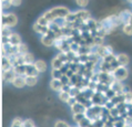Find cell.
Masks as SVG:
<instances>
[{"instance_id": "cell-1", "label": "cell", "mask_w": 132, "mask_h": 127, "mask_svg": "<svg viewBox=\"0 0 132 127\" xmlns=\"http://www.w3.org/2000/svg\"><path fill=\"white\" fill-rule=\"evenodd\" d=\"M51 13L53 14V17L57 19H65L69 14H70V10L68 8H65V7H62V6H59V7H54L50 10Z\"/></svg>"}, {"instance_id": "cell-2", "label": "cell", "mask_w": 132, "mask_h": 127, "mask_svg": "<svg viewBox=\"0 0 132 127\" xmlns=\"http://www.w3.org/2000/svg\"><path fill=\"white\" fill-rule=\"evenodd\" d=\"M113 76H114L116 80H119V81H124V80L128 79V76H129V71H128V69L126 66H118L116 69L114 71L112 72Z\"/></svg>"}, {"instance_id": "cell-3", "label": "cell", "mask_w": 132, "mask_h": 127, "mask_svg": "<svg viewBox=\"0 0 132 127\" xmlns=\"http://www.w3.org/2000/svg\"><path fill=\"white\" fill-rule=\"evenodd\" d=\"M75 14H76L77 21H78L79 23H84V22H87L89 19H91L90 18V12L88 11V10H84V9L75 12Z\"/></svg>"}, {"instance_id": "cell-4", "label": "cell", "mask_w": 132, "mask_h": 127, "mask_svg": "<svg viewBox=\"0 0 132 127\" xmlns=\"http://www.w3.org/2000/svg\"><path fill=\"white\" fill-rule=\"evenodd\" d=\"M96 53H97V55L99 57L103 59V57H105L108 54L113 53V52H112V48H111V46H109V45H99L97 48Z\"/></svg>"}, {"instance_id": "cell-5", "label": "cell", "mask_w": 132, "mask_h": 127, "mask_svg": "<svg viewBox=\"0 0 132 127\" xmlns=\"http://www.w3.org/2000/svg\"><path fill=\"white\" fill-rule=\"evenodd\" d=\"M110 87L117 94H123V92H124V85L119 80H114V81L110 84Z\"/></svg>"}, {"instance_id": "cell-6", "label": "cell", "mask_w": 132, "mask_h": 127, "mask_svg": "<svg viewBox=\"0 0 132 127\" xmlns=\"http://www.w3.org/2000/svg\"><path fill=\"white\" fill-rule=\"evenodd\" d=\"M49 86L50 89L54 91V92H58L59 93L60 91H62V87H63V84H62L61 80H58V79H52L49 83Z\"/></svg>"}, {"instance_id": "cell-7", "label": "cell", "mask_w": 132, "mask_h": 127, "mask_svg": "<svg viewBox=\"0 0 132 127\" xmlns=\"http://www.w3.org/2000/svg\"><path fill=\"white\" fill-rule=\"evenodd\" d=\"M2 76H3V81H5V82H10V83H12V81L14 80V77L17 76V74H16V72H14L13 67H11L10 70L3 71Z\"/></svg>"}, {"instance_id": "cell-8", "label": "cell", "mask_w": 132, "mask_h": 127, "mask_svg": "<svg viewBox=\"0 0 132 127\" xmlns=\"http://www.w3.org/2000/svg\"><path fill=\"white\" fill-rule=\"evenodd\" d=\"M117 61H118L119 65H121V66H127L130 63V57L126 53H120L117 55Z\"/></svg>"}, {"instance_id": "cell-9", "label": "cell", "mask_w": 132, "mask_h": 127, "mask_svg": "<svg viewBox=\"0 0 132 127\" xmlns=\"http://www.w3.org/2000/svg\"><path fill=\"white\" fill-rule=\"evenodd\" d=\"M11 84L17 89H22L26 85V76H21V75H17L14 80L12 81Z\"/></svg>"}, {"instance_id": "cell-10", "label": "cell", "mask_w": 132, "mask_h": 127, "mask_svg": "<svg viewBox=\"0 0 132 127\" xmlns=\"http://www.w3.org/2000/svg\"><path fill=\"white\" fill-rule=\"evenodd\" d=\"M18 24V18L14 13H7V27L14 28Z\"/></svg>"}, {"instance_id": "cell-11", "label": "cell", "mask_w": 132, "mask_h": 127, "mask_svg": "<svg viewBox=\"0 0 132 127\" xmlns=\"http://www.w3.org/2000/svg\"><path fill=\"white\" fill-rule=\"evenodd\" d=\"M39 73L35 64H26V76H38Z\"/></svg>"}, {"instance_id": "cell-12", "label": "cell", "mask_w": 132, "mask_h": 127, "mask_svg": "<svg viewBox=\"0 0 132 127\" xmlns=\"http://www.w3.org/2000/svg\"><path fill=\"white\" fill-rule=\"evenodd\" d=\"M40 41L45 46H52L54 45V42H56V39L53 37H50V35H42L41 39H40Z\"/></svg>"}, {"instance_id": "cell-13", "label": "cell", "mask_w": 132, "mask_h": 127, "mask_svg": "<svg viewBox=\"0 0 132 127\" xmlns=\"http://www.w3.org/2000/svg\"><path fill=\"white\" fill-rule=\"evenodd\" d=\"M87 111V107L84 106L82 103H80V102H77L75 105H72L71 106V112L73 114L76 113H86Z\"/></svg>"}, {"instance_id": "cell-14", "label": "cell", "mask_w": 132, "mask_h": 127, "mask_svg": "<svg viewBox=\"0 0 132 127\" xmlns=\"http://www.w3.org/2000/svg\"><path fill=\"white\" fill-rule=\"evenodd\" d=\"M20 43H22L21 42V37L18 33H12L9 35V44H11V45H19Z\"/></svg>"}, {"instance_id": "cell-15", "label": "cell", "mask_w": 132, "mask_h": 127, "mask_svg": "<svg viewBox=\"0 0 132 127\" xmlns=\"http://www.w3.org/2000/svg\"><path fill=\"white\" fill-rule=\"evenodd\" d=\"M34 64H35V66L37 67V70H38L40 73H41V72H46L47 67H48V65H47V63L43 60H37V61H35Z\"/></svg>"}, {"instance_id": "cell-16", "label": "cell", "mask_w": 132, "mask_h": 127, "mask_svg": "<svg viewBox=\"0 0 132 127\" xmlns=\"http://www.w3.org/2000/svg\"><path fill=\"white\" fill-rule=\"evenodd\" d=\"M38 83V77L37 76H26V85L29 87L36 86Z\"/></svg>"}, {"instance_id": "cell-17", "label": "cell", "mask_w": 132, "mask_h": 127, "mask_svg": "<svg viewBox=\"0 0 132 127\" xmlns=\"http://www.w3.org/2000/svg\"><path fill=\"white\" fill-rule=\"evenodd\" d=\"M13 70L16 72L17 75H21V76H26V64H19L13 66Z\"/></svg>"}, {"instance_id": "cell-18", "label": "cell", "mask_w": 132, "mask_h": 127, "mask_svg": "<svg viewBox=\"0 0 132 127\" xmlns=\"http://www.w3.org/2000/svg\"><path fill=\"white\" fill-rule=\"evenodd\" d=\"M59 100L61 102H63V103H67V102L70 100V97H71V94L70 92H65V91H60L59 92Z\"/></svg>"}, {"instance_id": "cell-19", "label": "cell", "mask_w": 132, "mask_h": 127, "mask_svg": "<svg viewBox=\"0 0 132 127\" xmlns=\"http://www.w3.org/2000/svg\"><path fill=\"white\" fill-rule=\"evenodd\" d=\"M63 64H64V63L62 62V61H61L58 56L53 57L52 61H51V66H52V69H59V70H60Z\"/></svg>"}, {"instance_id": "cell-20", "label": "cell", "mask_w": 132, "mask_h": 127, "mask_svg": "<svg viewBox=\"0 0 132 127\" xmlns=\"http://www.w3.org/2000/svg\"><path fill=\"white\" fill-rule=\"evenodd\" d=\"M23 60H24V64H34L35 63V56L32 53H26L23 54Z\"/></svg>"}, {"instance_id": "cell-21", "label": "cell", "mask_w": 132, "mask_h": 127, "mask_svg": "<svg viewBox=\"0 0 132 127\" xmlns=\"http://www.w3.org/2000/svg\"><path fill=\"white\" fill-rule=\"evenodd\" d=\"M17 49H18V53H19V54H22V55L29 52L28 45L24 44V43H20L19 45H17Z\"/></svg>"}, {"instance_id": "cell-22", "label": "cell", "mask_w": 132, "mask_h": 127, "mask_svg": "<svg viewBox=\"0 0 132 127\" xmlns=\"http://www.w3.org/2000/svg\"><path fill=\"white\" fill-rule=\"evenodd\" d=\"M84 117H86V113H76V114H73L72 119H73V122L75 123L79 124V123L81 122Z\"/></svg>"}, {"instance_id": "cell-23", "label": "cell", "mask_w": 132, "mask_h": 127, "mask_svg": "<svg viewBox=\"0 0 132 127\" xmlns=\"http://www.w3.org/2000/svg\"><path fill=\"white\" fill-rule=\"evenodd\" d=\"M37 23H39L40 25H42V27H49L50 25V22L46 19V17L43 16V14L42 16H40L38 19H37Z\"/></svg>"}, {"instance_id": "cell-24", "label": "cell", "mask_w": 132, "mask_h": 127, "mask_svg": "<svg viewBox=\"0 0 132 127\" xmlns=\"http://www.w3.org/2000/svg\"><path fill=\"white\" fill-rule=\"evenodd\" d=\"M62 75H63V73H62L61 70H59V69H52V71H51V77L52 79L60 80Z\"/></svg>"}, {"instance_id": "cell-25", "label": "cell", "mask_w": 132, "mask_h": 127, "mask_svg": "<svg viewBox=\"0 0 132 127\" xmlns=\"http://www.w3.org/2000/svg\"><path fill=\"white\" fill-rule=\"evenodd\" d=\"M122 31H123V33L124 34H127V35H132V25L130 23H126V24H123V27H122Z\"/></svg>"}, {"instance_id": "cell-26", "label": "cell", "mask_w": 132, "mask_h": 127, "mask_svg": "<svg viewBox=\"0 0 132 127\" xmlns=\"http://www.w3.org/2000/svg\"><path fill=\"white\" fill-rule=\"evenodd\" d=\"M11 126L12 127H21V126H23V119L20 118V117L13 118L12 123H11Z\"/></svg>"}, {"instance_id": "cell-27", "label": "cell", "mask_w": 132, "mask_h": 127, "mask_svg": "<svg viewBox=\"0 0 132 127\" xmlns=\"http://www.w3.org/2000/svg\"><path fill=\"white\" fill-rule=\"evenodd\" d=\"M80 93H81V89H79L78 86H72L71 90H70V94L73 97H77Z\"/></svg>"}, {"instance_id": "cell-28", "label": "cell", "mask_w": 132, "mask_h": 127, "mask_svg": "<svg viewBox=\"0 0 132 127\" xmlns=\"http://www.w3.org/2000/svg\"><path fill=\"white\" fill-rule=\"evenodd\" d=\"M43 16L46 17V19L49 21V22L51 23V22H54V21H56V18L53 17V14L51 13V11L49 10V11H46L45 13H43Z\"/></svg>"}, {"instance_id": "cell-29", "label": "cell", "mask_w": 132, "mask_h": 127, "mask_svg": "<svg viewBox=\"0 0 132 127\" xmlns=\"http://www.w3.org/2000/svg\"><path fill=\"white\" fill-rule=\"evenodd\" d=\"M123 96H124V102H126L127 104H130L131 101H132V92L131 91L123 93Z\"/></svg>"}, {"instance_id": "cell-30", "label": "cell", "mask_w": 132, "mask_h": 127, "mask_svg": "<svg viewBox=\"0 0 132 127\" xmlns=\"http://www.w3.org/2000/svg\"><path fill=\"white\" fill-rule=\"evenodd\" d=\"M93 44L94 45H103V38L102 37H98V35H96V37L93 38Z\"/></svg>"}, {"instance_id": "cell-31", "label": "cell", "mask_w": 132, "mask_h": 127, "mask_svg": "<svg viewBox=\"0 0 132 127\" xmlns=\"http://www.w3.org/2000/svg\"><path fill=\"white\" fill-rule=\"evenodd\" d=\"M76 3L80 8H86L89 5V0H76Z\"/></svg>"}, {"instance_id": "cell-32", "label": "cell", "mask_w": 132, "mask_h": 127, "mask_svg": "<svg viewBox=\"0 0 132 127\" xmlns=\"http://www.w3.org/2000/svg\"><path fill=\"white\" fill-rule=\"evenodd\" d=\"M35 126H36V124L31 118H27L23 121V127H35Z\"/></svg>"}, {"instance_id": "cell-33", "label": "cell", "mask_w": 132, "mask_h": 127, "mask_svg": "<svg viewBox=\"0 0 132 127\" xmlns=\"http://www.w3.org/2000/svg\"><path fill=\"white\" fill-rule=\"evenodd\" d=\"M54 126L56 127H69V124L67 122H64V121L58 119V121H56V123H54Z\"/></svg>"}, {"instance_id": "cell-34", "label": "cell", "mask_w": 132, "mask_h": 127, "mask_svg": "<svg viewBox=\"0 0 132 127\" xmlns=\"http://www.w3.org/2000/svg\"><path fill=\"white\" fill-rule=\"evenodd\" d=\"M11 33H12L11 28H9V27H2V35H5V37H9Z\"/></svg>"}, {"instance_id": "cell-35", "label": "cell", "mask_w": 132, "mask_h": 127, "mask_svg": "<svg viewBox=\"0 0 132 127\" xmlns=\"http://www.w3.org/2000/svg\"><path fill=\"white\" fill-rule=\"evenodd\" d=\"M61 82H62V84L65 85V84H70V77L67 75V74H63L61 76Z\"/></svg>"}, {"instance_id": "cell-36", "label": "cell", "mask_w": 132, "mask_h": 127, "mask_svg": "<svg viewBox=\"0 0 132 127\" xmlns=\"http://www.w3.org/2000/svg\"><path fill=\"white\" fill-rule=\"evenodd\" d=\"M32 29H34V31L37 32V33H40L41 34V29H42V25H40L39 23H34V25H32Z\"/></svg>"}, {"instance_id": "cell-37", "label": "cell", "mask_w": 132, "mask_h": 127, "mask_svg": "<svg viewBox=\"0 0 132 127\" xmlns=\"http://www.w3.org/2000/svg\"><path fill=\"white\" fill-rule=\"evenodd\" d=\"M77 102H78V100H77V97H73V96H71L70 97V100H69L68 102H67V104L69 105V106H72V105H75L76 103H77Z\"/></svg>"}, {"instance_id": "cell-38", "label": "cell", "mask_w": 132, "mask_h": 127, "mask_svg": "<svg viewBox=\"0 0 132 127\" xmlns=\"http://www.w3.org/2000/svg\"><path fill=\"white\" fill-rule=\"evenodd\" d=\"M9 1L12 7H19L21 5V2H22V0H9Z\"/></svg>"}, {"instance_id": "cell-39", "label": "cell", "mask_w": 132, "mask_h": 127, "mask_svg": "<svg viewBox=\"0 0 132 127\" xmlns=\"http://www.w3.org/2000/svg\"><path fill=\"white\" fill-rule=\"evenodd\" d=\"M2 7L3 9H8L11 7V3H10L9 0H2Z\"/></svg>"}, {"instance_id": "cell-40", "label": "cell", "mask_w": 132, "mask_h": 127, "mask_svg": "<svg viewBox=\"0 0 132 127\" xmlns=\"http://www.w3.org/2000/svg\"><path fill=\"white\" fill-rule=\"evenodd\" d=\"M2 44H9V37L2 35Z\"/></svg>"}, {"instance_id": "cell-41", "label": "cell", "mask_w": 132, "mask_h": 127, "mask_svg": "<svg viewBox=\"0 0 132 127\" xmlns=\"http://www.w3.org/2000/svg\"><path fill=\"white\" fill-rule=\"evenodd\" d=\"M129 23L132 25V13H131V16H130V19H129Z\"/></svg>"}, {"instance_id": "cell-42", "label": "cell", "mask_w": 132, "mask_h": 127, "mask_svg": "<svg viewBox=\"0 0 132 127\" xmlns=\"http://www.w3.org/2000/svg\"><path fill=\"white\" fill-rule=\"evenodd\" d=\"M130 104H131V105H132V101H131V103H130Z\"/></svg>"}]
</instances>
